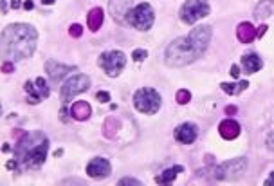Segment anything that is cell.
Returning <instances> with one entry per match:
<instances>
[{"label":"cell","instance_id":"cell-27","mask_svg":"<svg viewBox=\"0 0 274 186\" xmlns=\"http://www.w3.org/2000/svg\"><path fill=\"white\" fill-rule=\"evenodd\" d=\"M96 100L101 103H107V101H110V94L107 92V90H99V92L96 94Z\"/></svg>","mask_w":274,"mask_h":186},{"label":"cell","instance_id":"cell-12","mask_svg":"<svg viewBox=\"0 0 274 186\" xmlns=\"http://www.w3.org/2000/svg\"><path fill=\"white\" fill-rule=\"evenodd\" d=\"M47 67V72H49V76H51L52 82H60L65 74H69V72L76 71V67L74 65H64V64H56V62H47L45 64Z\"/></svg>","mask_w":274,"mask_h":186},{"label":"cell","instance_id":"cell-35","mask_svg":"<svg viewBox=\"0 0 274 186\" xmlns=\"http://www.w3.org/2000/svg\"><path fill=\"white\" fill-rule=\"evenodd\" d=\"M265 185H267V186H273V185H274V172L271 173V177H269V179L265 181Z\"/></svg>","mask_w":274,"mask_h":186},{"label":"cell","instance_id":"cell-19","mask_svg":"<svg viewBox=\"0 0 274 186\" xmlns=\"http://www.w3.org/2000/svg\"><path fill=\"white\" fill-rule=\"evenodd\" d=\"M182 170H184V167H180V165H177V167H173V168H168L166 172H162L161 175L155 177V183H157V185H168V183H172V181L177 177V173L182 172Z\"/></svg>","mask_w":274,"mask_h":186},{"label":"cell","instance_id":"cell-4","mask_svg":"<svg viewBox=\"0 0 274 186\" xmlns=\"http://www.w3.org/2000/svg\"><path fill=\"white\" fill-rule=\"evenodd\" d=\"M153 9L148 2H141L127 13V22L137 31H148L153 26Z\"/></svg>","mask_w":274,"mask_h":186},{"label":"cell","instance_id":"cell-18","mask_svg":"<svg viewBox=\"0 0 274 186\" xmlns=\"http://www.w3.org/2000/svg\"><path fill=\"white\" fill-rule=\"evenodd\" d=\"M103 20H105V13H103L101 7H94L90 9L89 15H87V24H89L90 31H97L101 27Z\"/></svg>","mask_w":274,"mask_h":186},{"label":"cell","instance_id":"cell-8","mask_svg":"<svg viewBox=\"0 0 274 186\" xmlns=\"http://www.w3.org/2000/svg\"><path fill=\"white\" fill-rule=\"evenodd\" d=\"M89 87H90V78L85 76V74H76V76H72L70 80H67L65 85L62 87V98H64V101L67 103L74 96L85 92Z\"/></svg>","mask_w":274,"mask_h":186},{"label":"cell","instance_id":"cell-2","mask_svg":"<svg viewBox=\"0 0 274 186\" xmlns=\"http://www.w3.org/2000/svg\"><path fill=\"white\" fill-rule=\"evenodd\" d=\"M38 33L29 24H11L2 33V52L9 60H26L34 52Z\"/></svg>","mask_w":274,"mask_h":186},{"label":"cell","instance_id":"cell-1","mask_svg":"<svg viewBox=\"0 0 274 186\" xmlns=\"http://www.w3.org/2000/svg\"><path fill=\"white\" fill-rule=\"evenodd\" d=\"M211 40V27L198 26L188 36L173 40L166 49V64L172 67H184L204 54Z\"/></svg>","mask_w":274,"mask_h":186},{"label":"cell","instance_id":"cell-15","mask_svg":"<svg viewBox=\"0 0 274 186\" xmlns=\"http://www.w3.org/2000/svg\"><path fill=\"white\" fill-rule=\"evenodd\" d=\"M130 2L132 0H110V11L115 20L121 22L123 17H127V13L130 11Z\"/></svg>","mask_w":274,"mask_h":186},{"label":"cell","instance_id":"cell-7","mask_svg":"<svg viewBox=\"0 0 274 186\" xmlns=\"http://www.w3.org/2000/svg\"><path fill=\"white\" fill-rule=\"evenodd\" d=\"M127 65V56L121 51H109L103 52L99 56V67H103V71L107 72L110 78H115L121 74V71Z\"/></svg>","mask_w":274,"mask_h":186},{"label":"cell","instance_id":"cell-29","mask_svg":"<svg viewBox=\"0 0 274 186\" xmlns=\"http://www.w3.org/2000/svg\"><path fill=\"white\" fill-rule=\"evenodd\" d=\"M229 74H231L233 78H238V76H240V69H238V65H231Z\"/></svg>","mask_w":274,"mask_h":186},{"label":"cell","instance_id":"cell-25","mask_svg":"<svg viewBox=\"0 0 274 186\" xmlns=\"http://www.w3.org/2000/svg\"><path fill=\"white\" fill-rule=\"evenodd\" d=\"M69 34L72 38H80L83 34V27L80 26V24H72V26L69 27Z\"/></svg>","mask_w":274,"mask_h":186},{"label":"cell","instance_id":"cell-17","mask_svg":"<svg viewBox=\"0 0 274 186\" xmlns=\"http://www.w3.org/2000/svg\"><path fill=\"white\" fill-rule=\"evenodd\" d=\"M263 62H261V58L258 54H245L242 58V67L243 71L247 72V74H253V72L260 71Z\"/></svg>","mask_w":274,"mask_h":186},{"label":"cell","instance_id":"cell-26","mask_svg":"<svg viewBox=\"0 0 274 186\" xmlns=\"http://www.w3.org/2000/svg\"><path fill=\"white\" fill-rule=\"evenodd\" d=\"M146 56H148V52L145 51V49H137V51L132 52V58H134L135 62H143Z\"/></svg>","mask_w":274,"mask_h":186},{"label":"cell","instance_id":"cell-37","mask_svg":"<svg viewBox=\"0 0 274 186\" xmlns=\"http://www.w3.org/2000/svg\"><path fill=\"white\" fill-rule=\"evenodd\" d=\"M52 2H54V0H42V4H44V6H51Z\"/></svg>","mask_w":274,"mask_h":186},{"label":"cell","instance_id":"cell-20","mask_svg":"<svg viewBox=\"0 0 274 186\" xmlns=\"http://www.w3.org/2000/svg\"><path fill=\"white\" fill-rule=\"evenodd\" d=\"M249 87L247 82H238V84H222L220 85V89L226 92V94H233V96H236V94H240L242 90H245Z\"/></svg>","mask_w":274,"mask_h":186},{"label":"cell","instance_id":"cell-33","mask_svg":"<svg viewBox=\"0 0 274 186\" xmlns=\"http://www.w3.org/2000/svg\"><path fill=\"white\" fill-rule=\"evenodd\" d=\"M32 7H34V4H32V0H27V2H24V9H27V11H31Z\"/></svg>","mask_w":274,"mask_h":186},{"label":"cell","instance_id":"cell-10","mask_svg":"<svg viewBox=\"0 0 274 186\" xmlns=\"http://www.w3.org/2000/svg\"><path fill=\"white\" fill-rule=\"evenodd\" d=\"M110 172H112V167L110 163L105 157H94L87 165V173L94 179H101V177H109Z\"/></svg>","mask_w":274,"mask_h":186},{"label":"cell","instance_id":"cell-14","mask_svg":"<svg viewBox=\"0 0 274 186\" xmlns=\"http://www.w3.org/2000/svg\"><path fill=\"white\" fill-rule=\"evenodd\" d=\"M90 114H92V109H90V105L87 101H76L70 107V116H72L74 119H78V121L89 119Z\"/></svg>","mask_w":274,"mask_h":186},{"label":"cell","instance_id":"cell-34","mask_svg":"<svg viewBox=\"0 0 274 186\" xmlns=\"http://www.w3.org/2000/svg\"><path fill=\"white\" fill-rule=\"evenodd\" d=\"M20 6H22V2H20V0H11V7H13V9H18Z\"/></svg>","mask_w":274,"mask_h":186},{"label":"cell","instance_id":"cell-5","mask_svg":"<svg viewBox=\"0 0 274 186\" xmlns=\"http://www.w3.org/2000/svg\"><path fill=\"white\" fill-rule=\"evenodd\" d=\"M134 107L143 114H155L161 109V94L155 89L143 87L134 94Z\"/></svg>","mask_w":274,"mask_h":186},{"label":"cell","instance_id":"cell-24","mask_svg":"<svg viewBox=\"0 0 274 186\" xmlns=\"http://www.w3.org/2000/svg\"><path fill=\"white\" fill-rule=\"evenodd\" d=\"M36 85H38V90H40V94H42V98L49 96V87H47L44 78H36Z\"/></svg>","mask_w":274,"mask_h":186},{"label":"cell","instance_id":"cell-6","mask_svg":"<svg viewBox=\"0 0 274 186\" xmlns=\"http://www.w3.org/2000/svg\"><path fill=\"white\" fill-rule=\"evenodd\" d=\"M208 15H210V4L206 0H188L184 6L180 7V20L190 26Z\"/></svg>","mask_w":274,"mask_h":186},{"label":"cell","instance_id":"cell-3","mask_svg":"<svg viewBox=\"0 0 274 186\" xmlns=\"http://www.w3.org/2000/svg\"><path fill=\"white\" fill-rule=\"evenodd\" d=\"M47 150H49L47 137H44L40 132L27 134L16 147V161L18 165H22V168H38L45 163Z\"/></svg>","mask_w":274,"mask_h":186},{"label":"cell","instance_id":"cell-9","mask_svg":"<svg viewBox=\"0 0 274 186\" xmlns=\"http://www.w3.org/2000/svg\"><path fill=\"white\" fill-rule=\"evenodd\" d=\"M247 167V161L245 157H238V159L227 161L224 163L222 167L217 170V177L218 179H226V177H240Z\"/></svg>","mask_w":274,"mask_h":186},{"label":"cell","instance_id":"cell-31","mask_svg":"<svg viewBox=\"0 0 274 186\" xmlns=\"http://www.w3.org/2000/svg\"><path fill=\"white\" fill-rule=\"evenodd\" d=\"M265 31H267V26L263 24V26H260L258 29H256V36H258V38H261V36L265 34Z\"/></svg>","mask_w":274,"mask_h":186},{"label":"cell","instance_id":"cell-36","mask_svg":"<svg viewBox=\"0 0 274 186\" xmlns=\"http://www.w3.org/2000/svg\"><path fill=\"white\" fill-rule=\"evenodd\" d=\"M226 112H227V114H235L236 107H226Z\"/></svg>","mask_w":274,"mask_h":186},{"label":"cell","instance_id":"cell-21","mask_svg":"<svg viewBox=\"0 0 274 186\" xmlns=\"http://www.w3.org/2000/svg\"><path fill=\"white\" fill-rule=\"evenodd\" d=\"M34 85H36V84L26 82V92L29 94V103H32V105L40 103V100H42V94H40V90H36L38 87H34Z\"/></svg>","mask_w":274,"mask_h":186},{"label":"cell","instance_id":"cell-13","mask_svg":"<svg viewBox=\"0 0 274 186\" xmlns=\"http://www.w3.org/2000/svg\"><path fill=\"white\" fill-rule=\"evenodd\" d=\"M218 132L224 139H235L240 134V125L235 121V119H224L220 125H218Z\"/></svg>","mask_w":274,"mask_h":186},{"label":"cell","instance_id":"cell-30","mask_svg":"<svg viewBox=\"0 0 274 186\" xmlns=\"http://www.w3.org/2000/svg\"><path fill=\"white\" fill-rule=\"evenodd\" d=\"M2 71L4 72H13L15 71V65L11 62H6V64L2 65Z\"/></svg>","mask_w":274,"mask_h":186},{"label":"cell","instance_id":"cell-28","mask_svg":"<svg viewBox=\"0 0 274 186\" xmlns=\"http://www.w3.org/2000/svg\"><path fill=\"white\" fill-rule=\"evenodd\" d=\"M119 185H141V181L139 179H134V177H125V179L119 181Z\"/></svg>","mask_w":274,"mask_h":186},{"label":"cell","instance_id":"cell-23","mask_svg":"<svg viewBox=\"0 0 274 186\" xmlns=\"http://www.w3.org/2000/svg\"><path fill=\"white\" fill-rule=\"evenodd\" d=\"M190 100H192V92L186 89H180L177 92V103L178 105H186V103H190Z\"/></svg>","mask_w":274,"mask_h":186},{"label":"cell","instance_id":"cell-11","mask_svg":"<svg viewBox=\"0 0 274 186\" xmlns=\"http://www.w3.org/2000/svg\"><path fill=\"white\" fill-rule=\"evenodd\" d=\"M198 129L195 123H182L180 127L175 129V139L182 145H192L197 139Z\"/></svg>","mask_w":274,"mask_h":186},{"label":"cell","instance_id":"cell-22","mask_svg":"<svg viewBox=\"0 0 274 186\" xmlns=\"http://www.w3.org/2000/svg\"><path fill=\"white\" fill-rule=\"evenodd\" d=\"M273 13V2L271 0H263L260 4V7L256 9V18H261V17H269V15Z\"/></svg>","mask_w":274,"mask_h":186},{"label":"cell","instance_id":"cell-32","mask_svg":"<svg viewBox=\"0 0 274 186\" xmlns=\"http://www.w3.org/2000/svg\"><path fill=\"white\" fill-rule=\"evenodd\" d=\"M267 148L274 152V134H269V137H267Z\"/></svg>","mask_w":274,"mask_h":186},{"label":"cell","instance_id":"cell-16","mask_svg":"<svg viewBox=\"0 0 274 186\" xmlns=\"http://www.w3.org/2000/svg\"><path fill=\"white\" fill-rule=\"evenodd\" d=\"M236 36L238 40L242 42V44H251L256 36V29L253 27V24H249V22H242L238 29H236Z\"/></svg>","mask_w":274,"mask_h":186}]
</instances>
